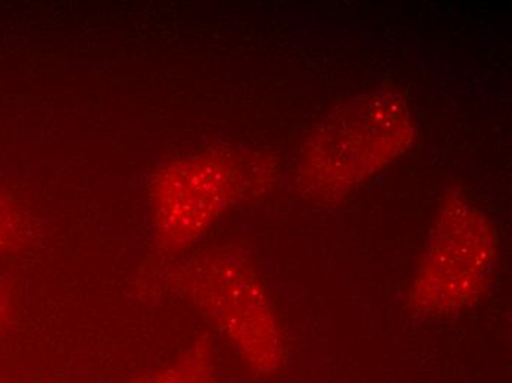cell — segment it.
I'll use <instances>...</instances> for the list:
<instances>
[{
    "mask_svg": "<svg viewBox=\"0 0 512 383\" xmlns=\"http://www.w3.org/2000/svg\"><path fill=\"white\" fill-rule=\"evenodd\" d=\"M242 185L239 161L224 152H201L159 168L151 188L159 245L179 252L195 244L236 202Z\"/></svg>",
    "mask_w": 512,
    "mask_h": 383,
    "instance_id": "277c9868",
    "label": "cell"
},
{
    "mask_svg": "<svg viewBox=\"0 0 512 383\" xmlns=\"http://www.w3.org/2000/svg\"><path fill=\"white\" fill-rule=\"evenodd\" d=\"M9 319H11V301H9L8 292L0 286V335L8 328Z\"/></svg>",
    "mask_w": 512,
    "mask_h": 383,
    "instance_id": "52a82bcc",
    "label": "cell"
},
{
    "mask_svg": "<svg viewBox=\"0 0 512 383\" xmlns=\"http://www.w3.org/2000/svg\"><path fill=\"white\" fill-rule=\"evenodd\" d=\"M177 280L255 373L270 376L283 366L282 333L273 307L261 277L242 252H205L189 261Z\"/></svg>",
    "mask_w": 512,
    "mask_h": 383,
    "instance_id": "7a4b0ae2",
    "label": "cell"
},
{
    "mask_svg": "<svg viewBox=\"0 0 512 383\" xmlns=\"http://www.w3.org/2000/svg\"><path fill=\"white\" fill-rule=\"evenodd\" d=\"M128 383H220V379L211 345L199 341L181 356Z\"/></svg>",
    "mask_w": 512,
    "mask_h": 383,
    "instance_id": "5b68a950",
    "label": "cell"
},
{
    "mask_svg": "<svg viewBox=\"0 0 512 383\" xmlns=\"http://www.w3.org/2000/svg\"><path fill=\"white\" fill-rule=\"evenodd\" d=\"M498 254L489 217L455 189L437 210L410 291L411 307L421 313H458L479 300Z\"/></svg>",
    "mask_w": 512,
    "mask_h": 383,
    "instance_id": "3957f363",
    "label": "cell"
},
{
    "mask_svg": "<svg viewBox=\"0 0 512 383\" xmlns=\"http://www.w3.org/2000/svg\"><path fill=\"white\" fill-rule=\"evenodd\" d=\"M23 224L20 214L5 195H0V257L20 244Z\"/></svg>",
    "mask_w": 512,
    "mask_h": 383,
    "instance_id": "8992f818",
    "label": "cell"
},
{
    "mask_svg": "<svg viewBox=\"0 0 512 383\" xmlns=\"http://www.w3.org/2000/svg\"><path fill=\"white\" fill-rule=\"evenodd\" d=\"M414 121L404 96L365 93L337 105L309 133L299 163V188L321 201L342 198L404 155Z\"/></svg>",
    "mask_w": 512,
    "mask_h": 383,
    "instance_id": "6da1fadb",
    "label": "cell"
}]
</instances>
